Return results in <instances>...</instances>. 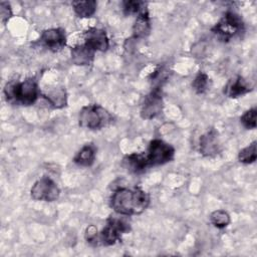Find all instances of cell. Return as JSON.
Listing matches in <instances>:
<instances>
[{
    "label": "cell",
    "instance_id": "6da1fadb",
    "mask_svg": "<svg viewBox=\"0 0 257 257\" xmlns=\"http://www.w3.org/2000/svg\"><path fill=\"white\" fill-rule=\"evenodd\" d=\"M150 204L149 195L140 187L118 188L110 197V207L122 216L139 215Z\"/></svg>",
    "mask_w": 257,
    "mask_h": 257
},
{
    "label": "cell",
    "instance_id": "7a4b0ae2",
    "mask_svg": "<svg viewBox=\"0 0 257 257\" xmlns=\"http://www.w3.org/2000/svg\"><path fill=\"white\" fill-rule=\"evenodd\" d=\"M40 94L35 78L29 77L22 81L13 80L7 82L4 87V95L8 102L19 105L33 104Z\"/></svg>",
    "mask_w": 257,
    "mask_h": 257
},
{
    "label": "cell",
    "instance_id": "3957f363",
    "mask_svg": "<svg viewBox=\"0 0 257 257\" xmlns=\"http://www.w3.org/2000/svg\"><path fill=\"white\" fill-rule=\"evenodd\" d=\"M111 120L110 113L98 104H87L80 109L78 114L79 125L88 130L103 127Z\"/></svg>",
    "mask_w": 257,
    "mask_h": 257
},
{
    "label": "cell",
    "instance_id": "277c9868",
    "mask_svg": "<svg viewBox=\"0 0 257 257\" xmlns=\"http://www.w3.org/2000/svg\"><path fill=\"white\" fill-rule=\"evenodd\" d=\"M131 231V225L123 219L117 217H109L106 225L98 234L97 245L110 246L121 240V236Z\"/></svg>",
    "mask_w": 257,
    "mask_h": 257
},
{
    "label": "cell",
    "instance_id": "5b68a950",
    "mask_svg": "<svg viewBox=\"0 0 257 257\" xmlns=\"http://www.w3.org/2000/svg\"><path fill=\"white\" fill-rule=\"evenodd\" d=\"M211 30L221 40L228 41L244 30V23L237 13L227 11Z\"/></svg>",
    "mask_w": 257,
    "mask_h": 257
},
{
    "label": "cell",
    "instance_id": "8992f818",
    "mask_svg": "<svg viewBox=\"0 0 257 257\" xmlns=\"http://www.w3.org/2000/svg\"><path fill=\"white\" fill-rule=\"evenodd\" d=\"M175 149L168 143L160 139L150 142L147 153L145 154L149 167L160 166L171 162L174 159Z\"/></svg>",
    "mask_w": 257,
    "mask_h": 257
},
{
    "label": "cell",
    "instance_id": "52a82bcc",
    "mask_svg": "<svg viewBox=\"0 0 257 257\" xmlns=\"http://www.w3.org/2000/svg\"><path fill=\"white\" fill-rule=\"evenodd\" d=\"M60 190L57 184L49 177L44 176L38 179L30 190V195L32 199L36 201L53 202L58 199Z\"/></svg>",
    "mask_w": 257,
    "mask_h": 257
},
{
    "label": "cell",
    "instance_id": "ba28073f",
    "mask_svg": "<svg viewBox=\"0 0 257 257\" xmlns=\"http://www.w3.org/2000/svg\"><path fill=\"white\" fill-rule=\"evenodd\" d=\"M164 100L159 88H154L147 94L141 105V116L145 119H152L162 113Z\"/></svg>",
    "mask_w": 257,
    "mask_h": 257
},
{
    "label": "cell",
    "instance_id": "9c48e42d",
    "mask_svg": "<svg viewBox=\"0 0 257 257\" xmlns=\"http://www.w3.org/2000/svg\"><path fill=\"white\" fill-rule=\"evenodd\" d=\"M40 43L47 49L57 52L66 45V35L63 28H49L42 31Z\"/></svg>",
    "mask_w": 257,
    "mask_h": 257
},
{
    "label": "cell",
    "instance_id": "30bf717a",
    "mask_svg": "<svg viewBox=\"0 0 257 257\" xmlns=\"http://www.w3.org/2000/svg\"><path fill=\"white\" fill-rule=\"evenodd\" d=\"M84 44L95 51H105L109 47L108 37L104 30L96 27L87 29L83 34Z\"/></svg>",
    "mask_w": 257,
    "mask_h": 257
},
{
    "label": "cell",
    "instance_id": "8fae6325",
    "mask_svg": "<svg viewBox=\"0 0 257 257\" xmlns=\"http://www.w3.org/2000/svg\"><path fill=\"white\" fill-rule=\"evenodd\" d=\"M199 151L205 157H214L221 151V144L218 132L210 128L199 140Z\"/></svg>",
    "mask_w": 257,
    "mask_h": 257
},
{
    "label": "cell",
    "instance_id": "7c38bea8",
    "mask_svg": "<svg viewBox=\"0 0 257 257\" xmlns=\"http://www.w3.org/2000/svg\"><path fill=\"white\" fill-rule=\"evenodd\" d=\"M251 90L252 88L249 85V83L240 75L234 76L231 79H229V81L224 87V93L230 98L240 97Z\"/></svg>",
    "mask_w": 257,
    "mask_h": 257
},
{
    "label": "cell",
    "instance_id": "4fadbf2b",
    "mask_svg": "<svg viewBox=\"0 0 257 257\" xmlns=\"http://www.w3.org/2000/svg\"><path fill=\"white\" fill-rule=\"evenodd\" d=\"M151 31V18L147 7H145L137 16L133 26V37L144 38Z\"/></svg>",
    "mask_w": 257,
    "mask_h": 257
},
{
    "label": "cell",
    "instance_id": "5bb4252c",
    "mask_svg": "<svg viewBox=\"0 0 257 257\" xmlns=\"http://www.w3.org/2000/svg\"><path fill=\"white\" fill-rule=\"evenodd\" d=\"M122 166L128 172L134 174L143 173L147 168H149L145 154H138V153L126 155L122 159Z\"/></svg>",
    "mask_w": 257,
    "mask_h": 257
},
{
    "label": "cell",
    "instance_id": "9a60e30c",
    "mask_svg": "<svg viewBox=\"0 0 257 257\" xmlns=\"http://www.w3.org/2000/svg\"><path fill=\"white\" fill-rule=\"evenodd\" d=\"M71 60L76 65H89L94 57V51L88 46L83 44H78L71 47L70 50Z\"/></svg>",
    "mask_w": 257,
    "mask_h": 257
},
{
    "label": "cell",
    "instance_id": "2e32d148",
    "mask_svg": "<svg viewBox=\"0 0 257 257\" xmlns=\"http://www.w3.org/2000/svg\"><path fill=\"white\" fill-rule=\"evenodd\" d=\"M96 157V148L93 144L84 145L74 156L73 162L81 167H90Z\"/></svg>",
    "mask_w": 257,
    "mask_h": 257
},
{
    "label": "cell",
    "instance_id": "e0dca14e",
    "mask_svg": "<svg viewBox=\"0 0 257 257\" xmlns=\"http://www.w3.org/2000/svg\"><path fill=\"white\" fill-rule=\"evenodd\" d=\"M96 2L94 0L85 1H74L72 2V7L75 14L80 18H89L96 11Z\"/></svg>",
    "mask_w": 257,
    "mask_h": 257
},
{
    "label": "cell",
    "instance_id": "ac0fdd59",
    "mask_svg": "<svg viewBox=\"0 0 257 257\" xmlns=\"http://www.w3.org/2000/svg\"><path fill=\"white\" fill-rule=\"evenodd\" d=\"M47 101L55 108H61L67 103V96L64 88H56L50 90L43 95Z\"/></svg>",
    "mask_w": 257,
    "mask_h": 257
},
{
    "label": "cell",
    "instance_id": "d6986e66",
    "mask_svg": "<svg viewBox=\"0 0 257 257\" xmlns=\"http://www.w3.org/2000/svg\"><path fill=\"white\" fill-rule=\"evenodd\" d=\"M257 150H256V141L252 142L249 146L242 149L238 154V160L242 164H252L256 161Z\"/></svg>",
    "mask_w": 257,
    "mask_h": 257
},
{
    "label": "cell",
    "instance_id": "ffe728a7",
    "mask_svg": "<svg viewBox=\"0 0 257 257\" xmlns=\"http://www.w3.org/2000/svg\"><path fill=\"white\" fill-rule=\"evenodd\" d=\"M209 85H210V78L208 74L205 73L204 71H199L192 82V86L194 90L199 94L205 93L209 89Z\"/></svg>",
    "mask_w": 257,
    "mask_h": 257
},
{
    "label": "cell",
    "instance_id": "44dd1931",
    "mask_svg": "<svg viewBox=\"0 0 257 257\" xmlns=\"http://www.w3.org/2000/svg\"><path fill=\"white\" fill-rule=\"evenodd\" d=\"M210 221L215 227L219 229H223L230 224L231 219H230V215L226 211L216 210L211 213Z\"/></svg>",
    "mask_w": 257,
    "mask_h": 257
},
{
    "label": "cell",
    "instance_id": "7402d4cb",
    "mask_svg": "<svg viewBox=\"0 0 257 257\" xmlns=\"http://www.w3.org/2000/svg\"><path fill=\"white\" fill-rule=\"evenodd\" d=\"M256 114H257V109L256 107H252L248 110H246L240 117L241 123L248 130H253L256 127L257 122H256Z\"/></svg>",
    "mask_w": 257,
    "mask_h": 257
},
{
    "label": "cell",
    "instance_id": "603a6c76",
    "mask_svg": "<svg viewBox=\"0 0 257 257\" xmlns=\"http://www.w3.org/2000/svg\"><path fill=\"white\" fill-rule=\"evenodd\" d=\"M145 7H146V3L142 1L128 0V1L122 2V11L125 15L139 14Z\"/></svg>",
    "mask_w": 257,
    "mask_h": 257
},
{
    "label": "cell",
    "instance_id": "cb8c5ba5",
    "mask_svg": "<svg viewBox=\"0 0 257 257\" xmlns=\"http://www.w3.org/2000/svg\"><path fill=\"white\" fill-rule=\"evenodd\" d=\"M84 237H85V240L87 241V243H89L93 246H96L97 245L98 234H97V229L95 228V226H93V225L88 226L85 230Z\"/></svg>",
    "mask_w": 257,
    "mask_h": 257
},
{
    "label": "cell",
    "instance_id": "d4e9b609",
    "mask_svg": "<svg viewBox=\"0 0 257 257\" xmlns=\"http://www.w3.org/2000/svg\"><path fill=\"white\" fill-rule=\"evenodd\" d=\"M0 14H1V21L6 23L12 17V9L8 2L1 1L0 3Z\"/></svg>",
    "mask_w": 257,
    "mask_h": 257
}]
</instances>
